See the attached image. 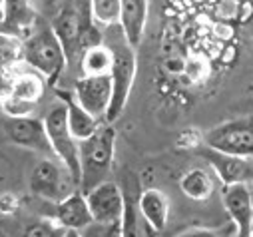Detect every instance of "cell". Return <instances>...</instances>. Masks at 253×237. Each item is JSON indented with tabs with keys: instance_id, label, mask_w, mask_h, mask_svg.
Returning <instances> with one entry per match:
<instances>
[{
	"instance_id": "cell-28",
	"label": "cell",
	"mask_w": 253,
	"mask_h": 237,
	"mask_svg": "<svg viewBox=\"0 0 253 237\" xmlns=\"http://www.w3.org/2000/svg\"><path fill=\"white\" fill-rule=\"evenodd\" d=\"M64 237H82V233L76 231V229H66V235Z\"/></svg>"
},
{
	"instance_id": "cell-30",
	"label": "cell",
	"mask_w": 253,
	"mask_h": 237,
	"mask_svg": "<svg viewBox=\"0 0 253 237\" xmlns=\"http://www.w3.org/2000/svg\"><path fill=\"white\" fill-rule=\"evenodd\" d=\"M249 237H253V229H251V233H249Z\"/></svg>"
},
{
	"instance_id": "cell-16",
	"label": "cell",
	"mask_w": 253,
	"mask_h": 237,
	"mask_svg": "<svg viewBox=\"0 0 253 237\" xmlns=\"http://www.w3.org/2000/svg\"><path fill=\"white\" fill-rule=\"evenodd\" d=\"M138 209L142 213V219L152 231L156 233L164 231L169 217V199L162 190H156V188L144 190L138 196Z\"/></svg>"
},
{
	"instance_id": "cell-15",
	"label": "cell",
	"mask_w": 253,
	"mask_h": 237,
	"mask_svg": "<svg viewBox=\"0 0 253 237\" xmlns=\"http://www.w3.org/2000/svg\"><path fill=\"white\" fill-rule=\"evenodd\" d=\"M54 219L64 229H76V231L86 229L94 221L86 201V194L76 190L68 198L58 201L54 207Z\"/></svg>"
},
{
	"instance_id": "cell-27",
	"label": "cell",
	"mask_w": 253,
	"mask_h": 237,
	"mask_svg": "<svg viewBox=\"0 0 253 237\" xmlns=\"http://www.w3.org/2000/svg\"><path fill=\"white\" fill-rule=\"evenodd\" d=\"M16 205H18V201H16V198L12 194H2L0 196V211L2 213H14Z\"/></svg>"
},
{
	"instance_id": "cell-6",
	"label": "cell",
	"mask_w": 253,
	"mask_h": 237,
	"mask_svg": "<svg viewBox=\"0 0 253 237\" xmlns=\"http://www.w3.org/2000/svg\"><path fill=\"white\" fill-rule=\"evenodd\" d=\"M76 190L80 188L74 182L70 169L54 156H46L30 171V192L46 201L58 203Z\"/></svg>"
},
{
	"instance_id": "cell-18",
	"label": "cell",
	"mask_w": 253,
	"mask_h": 237,
	"mask_svg": "<svg viewBox=\"0 0 253 237\" xmlns=\"http://www.w3.org/2000/svg\"><path fill=\"white\" fill-rule=\"evenodd\" d=\"M213 177L208 169L204 167H192L187 169L181 180H179V190L183 192L185 198L194 201H206L213 196Z\"/></svg>"
},
{
	"instance_id": "cell-17",
	"label": "cell",
	"mask_w": 253,
	"mask_h": 237,
	"mask_svg": "<svg viewBox=\"0 0 253 237\" xmlns=\"http://www.w3.org/2000/svg\"><path fill=\"white\" fill-rule=\"evenodd\" d=\"M60 100L66 104V116H68V126H70V132L74 134V138L78 142L90 138L104 122L98 120L96 116H92L90 112H86L72 94H60Z\"/></svg>"
},
{
	"instance_id": "cell-8",
	"label": "cell",
	"mask_w": 253,
	"mask_h": 237,
	"mask_svg": "<svg viewBox=\"0 0 253 237\" xmlns=\"http://www.w3.org/2000/svg\"><path fill=\"white\" fill-rule=\"evenodd\" d=\"M4 132L8 140L24 150L44 154V156H54L48 132L44 126V120H38L34 116H20V118H6L4 122ZM56 158V156H54Z\"/></svg>"
},
{
	"instance_id": "cell-29",
	"label": "cell",
	"mask_w": 253,
	"mask_h": 237,
	"mask_svg": "<svg viewBox=\"0 0 253 237\" xmlns=\"http://www.w3.org/2000/svg\"><path fill=\"white\" fill-rule=\"evenodd\" d=\"M2 2H4V0H0V12H2Z\"/></svg>"
},
{
	"instance_id": "cell-1",
	"label": "cell",
	"mask_w": 253,
	"mask_h": 237,
	"mask_svg": "<svg viewBox=\"0 0 253 237\" xmlns=\"http://www.w3.org/2000/svg\"><path fill=\"white\" fill-rule=\"evenodd\" d=\"M50 26L64 46L68 64H78L86 48L104 42L100 24L92 16L90 0H58Z\"/></svg>"
},
{
	"instance_id": "cell-10",
	"label": "cell",
	"mask_w": 253,
	"mask_h": 237,
	"mask_svg": "<svg viewBox=\"0 0 253 237\" xmlns=\"http://www.w3.org/2000/svg\"><path fill=\"white\" fill-rule=\"evenodd\" d=\"M200 156L211 165L215 175L223 186L233 184H247L253 186V158H241V156H229L217 150H211L204 146L200 150Z\"/></svg>"
},
{
	"instance_id": "cell-2",
	"label": "cell",
	"mask_w": 253,
	"mask_h": 237,
	"mask_svg": "<svg viewBox=\"0 0 253 237\" xmlns=\"http://www.w3.org/2000/svg\"><path fill=\"white\" fill-rule=\"evenodd\" d=\"M24 64L44 76L54 86L68 66V56L54 28L46 22H38L36 28L24 38Z\"/></svg>"
},
{
	"instance_id": "cell-20",
	"label": "cell",
	"mask_w": 253,
	"mask_h": 237,
	"mask_svg": "<svg viewBox=\"0 0 253 237\" xmlns=\"http://www.w3.org/2000/svg\"><path fill=\"white\" fill-rule=\"evenodd\" d=\"M46 84L48 82L44 80V76H40L34 70L32 72H18L14 92H12V96L8 100H18V102L36 106L40 102V98L44 96V92H46Z\"/></svg>"
},
{
	"instance_id": "cell-23",
	"label": "cell",
	"mask_w": 253,
	"mask_h": 237,
	"mask_svg": "<svg viewBox=\"0 0 253 237\" xmlns=\"http://www.w3.org/2000/svg\"><path fill=\"white\" fill-rule=\"evenodd\" d=\"M66 229L56 219H40L24 229L22 237H64Z\"/></svg>"
},
{
	"instance_id": "cell-9",
	"label": "cell",
	"mask_w": 253,
	"mask_h": 237,
	"mask_svg": "<svg viewBox=\"0 0 253 237\" xmlns=\"http://www.w3.org/2000/svg\"><path fill=\"white\" fill-rule=\"evenodd\" d=\"M72 96L76 98V102L86 112L96 116L98 120L106 122V116H108V110H110V102H112V78H110V74L80 76L74 82Z\"/></svg>"
},
{
	"instance_id": "cell-25",
	"label": "cell",
	"mask_w": 253,
	"mask_h": 237,
	"mask_svg": "<svg viewBox=\"0 0 253 237\" xmlns=\"http://www.w3.org/2000/svg\"><path fill=\"white\" fill-rule=\"evenodd\" d=\"M16 78H18V70L16 68L0 70V104L12 96L14 86H16Z\"/></svg>"
},
{
	"instance_id": "cell-19",
	"label": "cell",
	"mask_w": 253,
	"mask_h": 237,
	"mask_svg": "<svg viewBox=\"0 0 253 237\" xmlns=\"http://www.w3.org/2000/svg\"><path fill=\"white\" fill-rule=\"evenodd\" d=\"M80 72L82 76H102L112 72L114 64V52L108 44H96L82 52L80 56Z\"/></svg>"
},
{
	"instance_id": "cell-12",
	"label": "cell",
	"mask_w": 253,
	"mask_h": 237,
	"mask_svg": "<svg viewBox=\"0 0 253 237\" xmlns=\"http://www.w3.org/2000/svg\"><path fill=\"white\" fill-rule=\"evenodd\" d=\"M223 207L235 225V237H249L253 229V192L247 184L223 186Z\"/></svg>"
},
{
	"instance_id": "cell-21",
	"label": "cell",
	"mask_w": 253,
	"mask_h": 237,
	"mask_svg": "<svg viewBox=\"0 0 253 237\" xmlns=\"http://www.w3.org/2000/svg\"><path fill=\"white\" fill-rule=\"evenodd\" d=\"M24 62V40L16 34L0 30V70L16 68Z\"/></svg>"
},
{
	"instance_id": "cell-4",
	"label": "cell",
	"mask_w": 253,
	"mask_h": 237,
	"mask_svg": "<svg viewBox=\"0 0 253 237\" xmlns=\"http://www.w3.org/2000/svg\"><path fill=\"white\" fill-rule=\"evenodd\" d=\"M114 52V64H112V102H110V110L106 116V122L114 124L118 118L124 114L126 104L130 100V92L136 80V70H138V62H136V48H132L126 42L124 34L122 40H114L112 44H108Z\"/></svg>"
},
{
	"instance_id": "cell-24",
	"label": "cell",
	"mask_w": 253,
	"mask_h": 237,
	"mask_svg": "<svg viewBox=\"0 0 253 237\" xmlns=\"http://www.w3.org/2000/svg\"><path fill=\"white\" fill-rule=\"evenodd\" d=\"M80 233H82V237H124L122 221H116V223H98V221H92Z\"/></svg>"
},
{
	"instance_id": "cell-5",
	"label": "cell",
	"mask_w": 253,
	"mask_h": 237,
	"mask_svg": "<svg viewBox=\"0 0 253 237\" xmlns=\"http://www.w3.org/2000/svg\"><path fill=\"white\" fill-rule=\"evenodd\" d=\"M44 126L54 156L70 169L74 182L80 188V142L70 132L64 102H60L48 110V114L44 116Z\"/></svg>"
},
{
	"instance_id": "cell-26",
	"label": "cell",
	"mask_w": 253,
	"mask_h": 237,
	"mask_svg": "<svg viewBox=\"0 0 253 237\" xmlns=\"http://www.w3.org/2000/svg\"><path fill=\"white\" fill-rule=\"evenodd\" d=\"M175 237H225V235H221V233L215 231V229L196 227V229H187V231H183V233H179V235H175Z\"/></svg>"
},
{
	"instance_id": "cell-14",
	"label": "cell",
	"mask_w": 253,
	"mask_h": 237,
	"mask_svg": "<svg viewBox=\"0 0 253 237\" xmlns=\"http://www.w3.org/2000/svg\"><path fill=\"white\" fill-rule=\"evenodd\" d=\"M148 8H150V0H122V8H120V30L132 48H138L146 24H148Z\"/></svg>"
},
{
	"instance_id": "cell-22",
	"label": "cell",
	"mask_w": 253,
	"mask_h": 237,
	"mask_svg": "<svg viewBox=\"0 0 253 237\" xmlns=\"http://www.w3.org/2000/svg\"><path fill=\"white\" fill-rule=\"evenodd\" d=\"M92 16L100 26H118L122 0H90Z\"/></svg>"
},
{
	"instance_id": "cell-11",
	"label": "cell",
	"mask_w": 253,
	"mask_h": 237,
	"mask_svg": "<svg viewBox=\"0 0 253 237\" xmlns=\"http://www.w3.org/2000/svg\"><path fill=\"white\" fill-rule=\"evenodd\" d=\"M86 201L94 221L98 223H116L122 221L126 209V194L116 182H102L86 194Z\"/></svg>"
},
{
	"instance_id": "cell-7",
	"label": "cell",
	"mask_w": 253,
	"mask_h": 237,
	"mask_svg": "<svg viewBox=\"0 0 253 237\" xmlns=\"http://www.w3.org/2000/svg\"><path fill=\"white\" fill-rule=\"evenodd\" d=\"M204 146L241 158H253V114L239 116L204 134Z\"/></svg>"
},
{
	"instance_id": "cell-13",
	"label": "cell",
	"mask_w": 253,
	"mask_h": 237,
	"mask_svg": "<svg viewBox=\"0 0 253 237\" xmlns=\"http://www.w3.org/2000/svg\"><path fill=\"white\" fill-rule=\"evenodd\" d=\"M0 16H2L0 18V30L16 34L22 40L40 22L34 0H4Z\"/></svg>"
},
{
	"instance_id": "cell-3",
	"label": "cell",
	"mask_w": 253,
	"mask_h": 237,
	"mask_svg": "<svg viewBox=\"0 0 253 237\" xmlns=\"http://www.w3.org/2000/svg\"><path fill=\"white\" fill-rule=\"evenodd\" d=\"M116 128L104 122L90 138L80 142V192L88 194L92 188L108 180L114 165Z\"/></svg>"
}]
</instances>
